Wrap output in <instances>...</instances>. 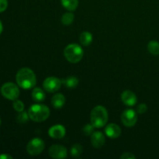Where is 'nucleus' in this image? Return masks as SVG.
<instances>
[{
    "label": "nucleus",
    "mask_w": 159,
    "mask_h": 159,
    "mask_svg": "<svg viewBox=\"0 0 159 159\" xmlns=\"http://www.w3.org/2000/svg\"><path fill=\"white\" fill-rule=\"evenodd\" d=\"M45 93L43 91V89L40 88H37L34 89L32 92V98L35 102H43V100L45 99Z\"/></svg>",
    "instance_id": "obj_15"
},
{
    "label": "nucleus",
    "mask_w": 159,
    "mask_h": 159,
    "mask_svg": "<svg viewBox=\"0 0 159 159\" xmlns=\"http://www.w3.org/2000/svg\"><path fill=\"white\" fill-rule=\"evenodd\" d=\"M106 141L105 136L100 131L94 132L91 135V143L93 146L96 148H100L104 145Z\"/></svg>",
    "instance_id": "obj_13"
},
{
    "label": "nucleus",
    "mask_w": 159,
    "mask_h": 159,
    "mask_svg": "<svg viewBox=\"0 0 159 159\" xmlns=\"http://www.w3.org/2000/svg\"><path fill=\"white\" fill-rule=\"evenodd\" d=\"M29 113L25 112L24 110L22 112H20L19 114L16 116V120L19 124H25V123L27 122V120H29Z\"/></svg>",
    "instance_id": "obj_22"
},
{
    "label": "nucleus",
    "mask_w": 159,
    "mask_h": 159,
    "mask_svg": "<svg viewBox=\"0 0 159 159\" xmlns=\"http://www.w3.org/2000/svg\"><path fill=\"white\" fill-rule=\"evenodd\" d=\"M30 120L34 122H43L50 116V110L43 104H34L28 110Z\"/></svg>",
    "instance_id": "obj_3"
},
{
    "label": "nucleus",
    "mask_w": 159,
    "mask_h": 159,
    "mask_svg": "<svg viewBox=\"0 0 159 159\" xmlns=\"http://www.w3.org/2000/svg\"><path fill=\"white\" fill-rule=\"evenodd\" d=\"M8 7L7 0H0V13L4 12Z\"/></svg>",
    "instance_id": "obj_26"
},
{
    "label": "nucleus",
    "mask_w": 159,
    "mask_h": 159,
    "mask_svg": "<svg viewBox=\"0 0 159 159\" xmlns=\"http://www.w3.org/2000/svg\"><path fill=\"white\" fill-rule=\"evenodd\" d=\"M82 152H83L82 146L79 144H73L72 147L71 148V151H70L71 156L75 158H79L82 154Z\"/></svg>",
    "instance_id": "obj_20"
},
{
    "label": "nucleus",
    "mask_w": 159,
    "mask_h": 159,
    "mask_svg": "<svg viewBox=\"0 0 159 159\" xmlns=\"http://www.w3.org/2000/svg\"><path fill=\"white\" fill-rule=\"evenodd\" d=\"M75 20V15L72 13V12H66V13L64 14L61 17V23H63L64 25H66V26H68V25H71V23H73Z\"/></svg>",
    "instance_id": "obj_21"
},
{
    "label": "nucleus",
    "mask_w": 159,
    "mask_h": 159,
    "mask_svg": "<svg viewBox=\"0 0 159 159\" xmlns=\"http://www.w3.org/2000/svg\"><path fill=\"white\" fill-rule=\"evenodd\" d=\"M66 130L63 125L56 124L52 126L48 130V135L54 139H61L65 136Z\"/></svg>",
    "instance_id": "obj_10"
},
{
    "label": "nucleus",
    "mask_w": 159,
    "mask_h": 159,
    "mask_svg": "<svg viewBox=\"0 0 159 159\" xmlns=\"http://www.w3.org/2000/svg\"><path fill=\"white\" fill-rule=\"evenodd\" d=\"M84 51L80 45L77 43H71L65 47L64 55L68 61L71 63H78L82 60Z\"/></svg>",
    "instance_id": "obj_4"
},
{
    "label": "nucleus",
    "mask_w": 159,
    "mask_h": 159,
    "mask_svg": "<svg viewBox=\"0 0 159 159\" xmlns=\"http://www.w3.org/2000/svg\"><path fill=\"white\" fill-rule=\"evenodd\" d=\"M105 134L110 138H117L121 134V128L116 124H110L106 127Z\"/></svg>",
    "instance_id": "obj_12"
},
{
    "label": "nucleus",
    "mask_w": 159,
    "mask_h": 159,
    "mask_svg": "<svg viewBox=\"0 0 159 159\" xmlns=\"http://www.w3.org/2000/svg\"><path fill=\"white\" fill-rule=\"evenodd\" d=\"M1 93L6 99L14 101L20 96V89L16 84L12 82H6L1 88Z\"/></svg>",
    "instance_id": "obj_5"
},
{
    "label": "nucleus",
    "mask_w": 159,
    "mask_h": 159,
    "mask_svg": "<svg viewBox=\"0 0 159 159\" xmlns=\"http://www.w3.org/2000/svg\"><path fill=\"white\" fill-rule=\"evenodd\" d=\"M61 4L68 10L75 11L79 6V0H61Z\"/></svg>",
    "instance_id": "obj_18"
},
{
    "label": "nucleus",
    "mask_w": 159,
    "mask_h": 159,
    "mask_svg": "<svg viewBox=\"0 0 159 159\" xmlns=\"http://www.w3.org/2000/svg\"><path fill=\"white\" fill-rule=\"evenodd\" d=\"M45 147V144L42 139L35 138L29 141L26 145V151L28 154L33 156H36L41 153Z\"/></svg>",
    "instance_id": "obj_6"
},
{
    "label": "nucleus",
    "mask_w": 159,
    "mask_h": 159,
    "mask_svg": "<svg viewBox=\"0 0 159 159\" xmlns=\"http://www.w3.org/2000/svg\"><path fill=\"white\" fill-rule=\"evenodd\" d=\"M3 31V25L2 23V21L0 20V35H1V34L2 33Z\"/></svg>",
    "instance_id": "obj_29"
},
{
    "label": "nucleus",
    "mask_w": 159,
    "mask_h": 159,
    "mask_svg": "<svg viewBox=\"0 0 159 159\" xmlns=\"http://www.w3.org/2000/svg\"><path fill=\"white\" fill-rule=\"evenodd\" d=\"M108 120V112L102 106H97L92 110L90 115L91 124L95 128H101L104 127Z\"/></svg>",
    "instance_id": "obj_2"
},
{
    "label": "nucleus",
    "mask_w": 159,
    "mask_h": 159,
    "mask_svg": "<svg viewBox=\"0 0 159 159\" xmlns=\"http://www.w3.org/2000/svg\"><path fill=\"white\" fill-rule=\"evenodd\" d=\"M94 128L95 127L93 124H86L83 127L82 129V132L85 136H91L93 133H94Z\"/></svg>",
    "instance_id": "obj_24"
},
{
    "label": "nucleus",
    "mask_w": 159,
    "mask_h": 159,
    "mask_svg": "<svg viewBox=\"0 0 159 159\" xmlns=\"http://www.w3.org/2000/svg\"><path fill=\"white\" fill-rule=\"evenodd\" d=\"M48 155L53 158L61 159L66 158L68 152H67L66 148L64 147L63 145L54 144V145L51 146L48 150Z\"/></svg>",
    "instance_id": "obj_9"
},
{
    "label": "nucleus",
    "mask_w": 159,
    "mask_h": 159,
    "mask_svg": "<svg viewBox=\"0 0 159 159\" xmlns=\"http://www.w3.org/2000/svg\"><path fill=\"white\" fill-rule=\"evenodd\" d=\"M147 110H148V107L147 105L144 103L140 104V105H138V107H137V112H138V113H140V114L144 113L146 111H147Z\"/></svg>",
    "instance_id": "obj_25"
},
{
    "label": "nucleus",
    "mask_w": 159,
    "mask_h": 159,
    "mask_svg": "<svg viewBox=\"0 0 159 159\" xmlns=\"http://www.w3.org/2000/svg\"><path fill=\"white\" fill-rule=\"evenodd\" d=\"M61 80L57 77H48L43 81V89L48 93H55L61 86Z\"/></svg>",
    "instance_id": "obj_8"
},
{
    "label": "nucleus",
    "mask_w": 159,
    "mask_h": 159,
    "mask_svg": "<svg viewBox=\"0 0 159 159\" xmlns=\"http://www.w3.org/2000/svg\"><path fill=\"white\" fill-rule=\"evenodd\" d=\"M61 82L67 88L74 89L79 84V79L76 77H75V76H69V77L62 79Z\"/></svg>",
    "instance_id": "obj_16"
},
{
    "label": "nucleus",
    "mask_w": 159,
    "mask_h": 159,
    "mask_svg": "<svg viewBox=\"0 0 159 159\" xmlns=\"http://www.w3.org/2000/svg\"><path fill=\"white\" fill-rule=\"evenodd\" d=\"M148 50L153 55L159 54V42L157 40H151L148 44Z\"/></svg>",
    "instance_id": "obj_19"
},
{
    "label": "nucleus",
    "mask_w": 159,
    "mask_h": 159,
    "mask_svg": "<svg viewBox=\"0 0 159 159\" xmlns=\"http://www.w3.org/2000/svg\"><path fill=\"white\" fill-rule=\"evenodd\" d=\"M138 116L136 112L132 109H127L121 115V121L123 124L127 127H131L136 124Z\"/></svg>",
    "instance_id": "obj_7"
},
{
    "label": "nucleus",
    "mask_w": 159,
    "mask_h": 159,
    "mask_svg": "<svg viewBox=\"0 0 159 159\" xmlns=\"http://www.w3.org/2000/svg\"><path fill=\"white\" fill-rule=\"evenodd\" d=\"M135 158H136V157H135L132 153H130V152H125V153H124L120 156L121 159H134Z\"/></svg>",
    "instance_id": "obj_27"
},
{
    "label": "nucleus",
    "mask_w": 159,
    "mask_h": 159,
    "mask_svg": "<svg viewBox=\"0 0 159 159\" xmlns=\"http://www.w3.org/2000/svg\"><path fill=\"white\" fill-rule=\"evenodd\" d=\"M0 159H12V157L8 154H1Z\"/></svg>",
    "instance_id": "obj_28"
},
{
    "label": "nucleus",
    "mask_w": 159,
    "mask_h": 159,
    "mask_svg": "<svg viewBox=\"0 0 159 159\" xmlns=\"http://www.w3.org/2000/svg\"><path fill=\"white\" fill-rule=\"evenodd\" d=\"M52 106L56 109H60L63 107L65 103V97L61 93H57L51 99Z\"/></svg>",
    "instance_id": "obj_14"
},
{
    "label": "nucleus",
    "mask_w": 159,
    "mask_h": 159,
    "mask_svg": "<svg viewBox=\"0 0 159 159\" xmlns=\"http://www.w3.org/2000/svg\"><path fill=\"white\" fill-rule=\"evenodd\" d=\"M18 86L23 89H30L35 86L37 78L34 71L29 68H23L19 70L16 75Z\"/></svg>",
    "instance_id": "obj_1"
},
{
    "label": "nucleus",
    "mask_w": 159,
    "mask_h": 159,
    "mask_svg": "<svg viewBox=\"0 0 159 159\" xmlns=\"http://www.w3.org/2000/svg\"><path fill=\"white\" fill-rule=\"evenodd\" d=\"M1 124H2V120H1V119H0V126H1Z\"/></svg>",
    "instance_id": "obj_30"
},
{
    "label": "nucleus",
    "mask_w": 159,
    "mask_h": 159,
    "mask_svg": "<svg viewBox=\"0 0 159 159\" xmlns=\"http://www.w3.org/2000/svg\"><path fill=\"white\" fill-rule=\"evenodd\" d=\"M93 35H92L91 33L88 32V31H85V32L82 33L80 37H79L80 43L85 47L91 44V43L93 42Z\"/></svg>",
    "instance_id": "obj_17"
},
{
    "label": "nucleus",
    "mask_w": 159,
    "mask_h": 159,
    "mask_svg": "<svg viewBox=\"0 0 159 159\" xmlns=\"http://www.w3.org/2000/svg\"><path fill=\"white\" fill-rule=\"evenodd\" d=\"M121 99L125 105L129 106V107H133L138 102L137 96L130 90H126L123 92L121 94Z\"/></svg>",
    "instance_id": "obj_11"
},
{
    "label": "nucleus",
    "mask_w": 159,
    "mask_h": 159,
    "mask_svg": "<svg viewBox=\"0 0 159 159\" xmlns=\"http://www.w3.org/2000/svg\"><path fill=\"white\" fill-rule=\"evenodd\" d=\"M12 107H13V109L16 111L20 113V112H22L24 110L25 106L21 100L16 99V100H14L13 103H12Z\"/></svg>",
    "instance_id": "obj_23"
}]
</instances>
